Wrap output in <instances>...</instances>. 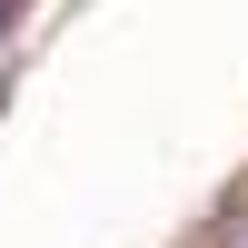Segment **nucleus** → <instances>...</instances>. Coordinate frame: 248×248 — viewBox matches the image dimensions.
<instances>
[{
	"label": "nucleus",
	"mask_w": 248,
	"mask_h": 248,
	"mask_svg": "<svg viewBox=\"0 0 248 248\" xmlns=\"http://www.w3.org/2000/svg\"><path fill=\"white\" fill-rule=\"evenodd\" d=\"M209 248H248V189L229 199V209H218V238H209Z\"/></svg>",
	"instance_id": "obj_1"
},
{
	"label": "nucleus",
	"mask_w": 248,
	"mask_h": 248,
	"mask_svg": "<svg viewBox=\"0 0 248 248\" xmlns=\"http://www.w3.org/2000/svg\"><path fill=\"white\" fill-rule=\"evenodd\" d=\"M10 30H20V0H0V50H10Z\"/></svg>",
	"instance_id": "obj_2"
}]
</instances>
